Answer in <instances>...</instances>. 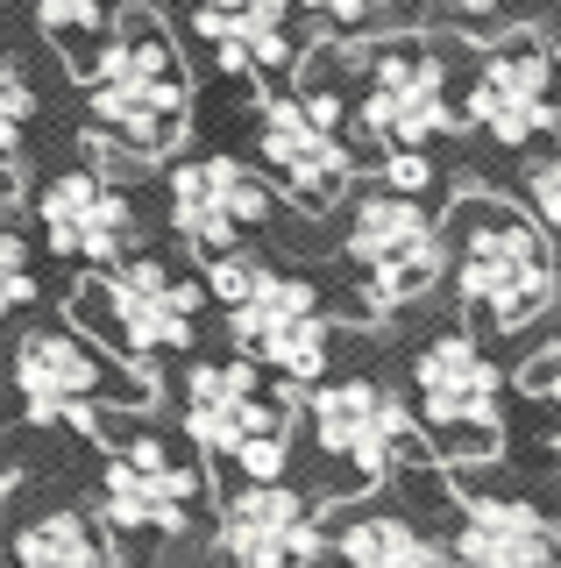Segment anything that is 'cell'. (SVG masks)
Segmentation results:
<instances>
[{
	"instance_id": "6da1fadb",
	"label": "cell",
	"mask_w": 561,
	"mask_h": 568,
	"mask_svg": "<svg viewBox=\"0 0 561 568\" xmlns=\"http://www.w3.org/2000/svg\"><path fill=\"white\" fill-rule=\"evenodd\" d=\"M85 100L108 142L129 156H164L185 135V64L156 14H129L121 36H108Z\"/></svg>"
},
{
	"instance_id": "7a4b0ae2",
	"label": "cell",
	"mask_w": 561,
	"mask_h": 568,
	"mask_svg": "<svg viewBox=\"0 0 561 568\" xmlns=\"http://www.w3.org/2000/svg\"><path fill=\"white\" fill-rule=\"evenodd\" d=\"M227 320H235V342L256 369H277L292 384H320L327 377V313L320 292L306 277L271 271L263 256H242V248H221L214 277Z\"/></svg>"
},
{
	"instance_id": "3957f363",
	"label": "cell",
	"mask_w": 561,
	"mask_h": 568,
	"mask_svg": "<svg viewBox=\"0 0 561 568\" xmlns=\"http://www.w3.org/2000/svg\"><path fill=\"white\" fill-rule=\"evenodd\" d=\"M455 292L490 327H526L554 306V256L526 213L498 200L455 206Z\"/></svg>"
},
{
	"instance_id": "277c9868",
	"label": "cell",
	"mask_w": 561,
	"mask_h": 568,
	"mask_svg": "<svg viewBox=\"0 0 561 568\" xmlns=\"http://www.w3.org/2000/svg\"><path fill=\"white\" fill-rule=\"evenodd\" d=\"M14 384H22V405H29L37 426H79V434L100 426V405H143L150 398L143 369L85 348L79 334H64V327L29 334L22 355H14Z\"/></svg>"
},
{
	"instance_id": "5b68a950",
	"label": "cell",
	"mask_w": 561,
	"mask_h": 568,
	"mask_svg": "<svg viewBox=\"0 0 561 568\" xmlns=\"http://www.w3.org/2000/svg\"><path fill=\"white\" fill-rule=\"evenodd\" d=\"M192 313H200V284L164 271L156 256L100 263V277L79 292V320L100 342H114L121 355H135V363H150V355H164V348H185Z\"/></svg>"
},
{
	"instance_id": "8992f818",
	"label": "cell",
	"mask_w": 561,
	"mask_h": 568,
	"mask_svg": "<svg viewBox=\"0 0 561 568\" xmlns=\"http://www.w3.org/2000/svg\"><path fill=\"white\" fill-rule=\"evenodd\" d=\"M348 263H356L363 277H370V298L377 306H398V298L427 292L434 277L448 271V235L434 227V213L412 206V192H363L356 206H348Z\"/></svg>"
},
{
	"instance_id": "52a82bcc",
	"label": "cell",
	"mask_w": 561,
	"mask_h": 568,
	"mask_svg": "<svg viewBox=\"0 0 561 568\" xmlns=\"http://www.w3.org/2000/svg\"><path fill=\"white\" fill-rule=\"evenodd\" d=\"M356 121L370 142H391V150H419L441 129H455V100H448V58L419 36H398V43L370 50L363 64V93H356Z\"/></svg>"
},
{
	"instance_id": "ba28073f",
	"label": "cell",
	"mask_w": 561,
	"mask_h": 568,
	"mask_svg": "<svg viewBox=\"0 0 561 568\" xmlns=\"http://www.w3.org/2000/svg\"><path fill=\"white\" fill-rule=\"evenodd\" d=\"M412 398L441 448H462V455L498 448V369L483 363V348L469 334H441V342L419 348Z\"/></svg>"
},
{
	"instance_id": "9c48e42d",
	"label": "cell",
	"mask_w": 561,
	"mask_h": 568,
	"mask_svg": "<svg viewBox=\"0 0 561 568\" xmlns=\"http://www.w3.org/2000/svg\"><path fill=\"white\" fill-rule=\"evenodd\" d=\"M462 106H469V121H477L490 142H504V150L548 135L561 121V106H554V50L533 43V36L498 43L483 58V71H477V85H469Z\"/></svg>"
},
{
	"instance_id": "30bf717a",
	"label": "cell",
	"mask_w": 561,
	"mask_h": 568,
	"mask_svg": "<svg viewBox=\"0 0 561 568\" xmlns=\"http://www.w3.org/2000/svg\"><path fill=\"white\" fill-rule=\"evenodd\" d=\"M313 440L327 448V462H348L356 476H384L398 455L419 448V426L391 390L348 377V384H313Z\"/></svg>"
},
{
	"instance_id": "8fae6325",
	"label": "cell",
	"mask_w": 561,
	"mask_h": 568,
	"mask_svg": "<svg viewBox=\"0 0 561 568\" xmlns=\"http://www.w3.org/2000/svg\"><path fill=\"white\" fill-rule=\"evenodd\" d=\"M341 106L327 93H299V100H271L263 106V164L285 178L292 200L327 206L348 185V150L335 135Z\"/></svg>"
},
{
	"instance_id": "7c38bea8",
	"label": "cell",
	"mask_w": 561,
	"mask_h": 568,
	"mask_svg": "<svg viewBox=\"0 0 561 568\" xmlns=\"http://www.w3.org/2000/svg\"><path fill=\"white\" fill-rule=\"evenodd\" d=\"M192 497H200V469L185 455H171L164 440H121L108 455L100 519L114 532H178Z\"/></svg>"
},
{
	"instance_id": "4fadbf2b",
	"label": "cell",
	"mask_w": 561,
	"mask_h": 568,
	"mask_svg": "<svg viewBox=\"0 0 561 568\" xmlns=\"http://www.w3.org/2000/svg\"><path fill=\"white\" fill-rule=\"evenodd\" d=\"M171 221H178V235L192 248L221 256V248L242 242V227L271 221V185L249 178L235 156H200V164L171 178Z\"/></svg>"
},
{
	"instance_id": "5bb4252c",
	"label": "cell",
	"mask_w": 561,
	"mask_h": 568,
	"mask_svg": "<svg viewBox=\"0 0 561 568\" xmlns=\"http://www.w3.org/2000/svg\"><path fill=\"white\" fill-rule=\"evenodd\" d=\"M214 547L227 568H299L306 555H320V526H313L306 497L271 476V484H249L221 511Z\"/></svg>"
},
{
	"instance_id": "9a60e30c",
	"label": "cell",
	"mask_w": 561,
	"mask_h": 568,
	"mask_svg": "<svg viewBox=\"0 0 561 568\" xmlns=\"http://www.w3.org/2000/svg\"><path fill=\"white\" fill-rule=\"evenodd\" d=\"M285 419H292L285 398L263 390L249 355H242V363H200L192 384H185V426H192V440L214 448V455H235L242 440H256V434H285Z\"/></svg>"
},
{
	"instance_id": "2e32d148",
	"label": "cell",
	"mask_w": 561,
	"mask_h": 568,
	"mask_svg": "<svg viewBox=\"0 0 561 568\" xmlns=\"http://www.w3.org/2000/svg\"><path fill=\"white\" fill-rule=\"evenodd\" d=\"M43 235L58 256H72V263H114L121 248H129L135 235V206H129V192L108 185L100 171H72V178H58V185L43 192Z\"/></svg>"
},
{
	"instance_id": "e0dca14e",
	"label": "cell",
	"mask_w": 561,
	"mask_h": 568,
	"mask_svg": "<svg viewBox=\"0 0 561 568\" xmlns=\"http://www.w3.org/2000/svg\"><path fill=\"white\" fill-rule=\"evenodd\" d=\"M455 555L477 568H561V532L526 497H469Z\"/></svg>"
},
{
	"instance_id": "ac0fdd59",
	"label": "cell",
	"mask_w": 561,
	"mask_h": 568,
	"mask_svg": "<svg viewBox=\"0 0 561 568\" xmlns=\"http://www.w3.org/2000/svg\"><path fill=\"white\" fill-rule=\"evenodd\" d=\"M285 14L292 0H200V43H214L221 71L285 64Z\"/></svg>"
},
{
	"instance_id": "d6986e66",
	"label": "cell",
	"mask_w": 561,
	"mask_h": 568,
	"mask_svg": "<svg viewBox=\"0 0 561 568\" xmlns=\"http://www.w3.org/2000/svg\"><path fill=\"white\" fill-rule=\"evenodd\" d=\"M335 555H341V568H441V547L412 519H398V511H370V519L341 526Z\"/></svg>"
},
{
	"instance_id": "ffe728a7",
	"label": "cell",
	"mask_w": 561,
	"mask_h": 568,
	"mask_svg": "<svg viewBox=\"0 0 561 568\" xmlns=\"http://www.w3.org/2000/svg\"><path fill=\"white\" fill-rule=\"evenodd\" d=\"M14 568H114V547L79 511H43L14 532Z\"/></svg>"
},
{
	"instance_id": "44dd1931",
	"label": "cell",
	"mask_w": 561,
	"mask_h": 568,
	"mask_svg": "<svg viewBox=\"0 0 561 568\" xmlns=\"http://www.w3.org/2000/svg\"><path fill=\"white\" fill-rule=\"evenodd\" d=\"M37 298V277H29V242L14 235V221H0V320L14 306Z\"/></svg>"
},
{
	"instance_id": "7402d4cb",
	"label": "cell",
	"mask_w": 561,
	"mask_h": 568,
	"mask_svg": "<svg viewBox=\"0 0 561 568\" xmlns=\"http://www.w3.org/2000/svg\"><path fill=\"white\" fill-rule=\"evenodd\" d=\"M29 85H22V71H8L0 64V164H14V150H22V129H29Z\"/></svg>"
},
{
	"instance_id": "603a6c76",
	"label": "cell",
	"mask_w": 561,
	"mask_h": 568,
	"mask_svg": "<svg viewBox=\"0 0 561 568\" xmlns=\"http://www.w3.org/2000/svg\"><path fill=\"white\" fill-rule=\"evenodd\" d=\"M108 8L114 0H37L43 29H58V36H93L100 22H108Z\"/></svg>"
},
{
	"instance_id": "cb8c5ba5",
	"label": "cell",
	"mask_w": 561,
	"mask_h": 568,
	"mask_svg": "<svg viewBox=\"0 0 561 568\" xmlns=\"http://www.w3.org/2000/svg\"><path fill=\"white\" fill-rule=\"evenodd\" d=\"M292 8L320 14V22H335V29H363V22H377L391 0H292Z\"/></svg>"
},
{
	"instance_id": "d4e9b609",
	"label": "cell",
	"mask_w": 561,
	"mask_h": 568,
	"mask_svg": "<svg viewBox=\"0 0 561 568\" xmlns=\"http://www.w3.org/2000/svg\"><path fill=\"white\" fill-rule=\"evenodd\" d=\"M526 192H533V213L561 235V156H548V164H533V178H526Z\"/></svg>"
},
{
	"instance_id": "484cf974",
	"label": "cell",
	"mask_w": 561,
	"mask_h": 568,
	"mask_svg": "<svg viewBox=\"0 0 561 568\" xmlns=\"http://www.w3.org/2000/svg\"><path fill=\"white\" fill-rule=\"evenodd\" d=\"M526 390H533V398H554V405H561V342H554V348H540L533 363H526Z\"/></svg>"
},
{
	"instance_id": "4316f807",
	"label": "cell",
	"mask_w": 561,
	"mask_h": 568,
	"mask_svg": "<svg viewBox=\"0 0 561 568\" xmlns=\"http://www.w3.org/2000/svg\"><path fill=\"white\" fill-rule=\"evenodd\" d=\"M427 178H434V164H427V156H391V164H384V185H391V192H419V185H427Z\"/></svg>"
},
{
	"instance_id": "83f0119b",
	"label": "cell",
	"mask_w": 561,
	"mask_h": 568,
	"mask_svg": "<svg viewBox=\"0 0 561 568\" xmlns=\"http://www.w3.org/2000/svg\"><path fill=\"white\" fill-rule=\"evenodd\" d=\"M448 8H455V14H469V22H483V14H498L504 0H448Z\"/></svg>"
},
{
	"instance_id": "f1b7e54d",
	"label": "cell",
	"mask_w": 561,
	"mask_h": 568,
	"mask_svg": "<svg viewBox=\"0 0 561 568\" xmlns=\"http://www.w3.org/2000/svg\"><path fill=\"white\" fill-rule=\"evenodd\" d=\"M441 568H477V561H462V555H441Z\"/></svg>"
},
{
	"instance_id": "f546056e",
	"label": "cell",
	"mask_w": 561,
	"mask_h": 568,
	"mask_svg": "<svg viewBox=\"0 0 561 568\" xmlns=\"http://www.w3.org/2000/svg\"><path fill=\"white\" fill-rule=\"evenodd\" d=\"M554 64H561V22H554Z\"/></svg>"
},
{
	"instance_id": "4dcf8cb0",
	"label": "cell",
	"mask_w": 561,
	"mask_h": 568,
	"mask_svg": "<svg viewBox=\"0 0 561 568\" xmlns=\"http://www.w3.org/2000/svg\"><path fill=\"white\" fill-rule=\"evenodd\" d=\"M0 484H8V462H0Z\"/></svg>"
}]
</instances>
